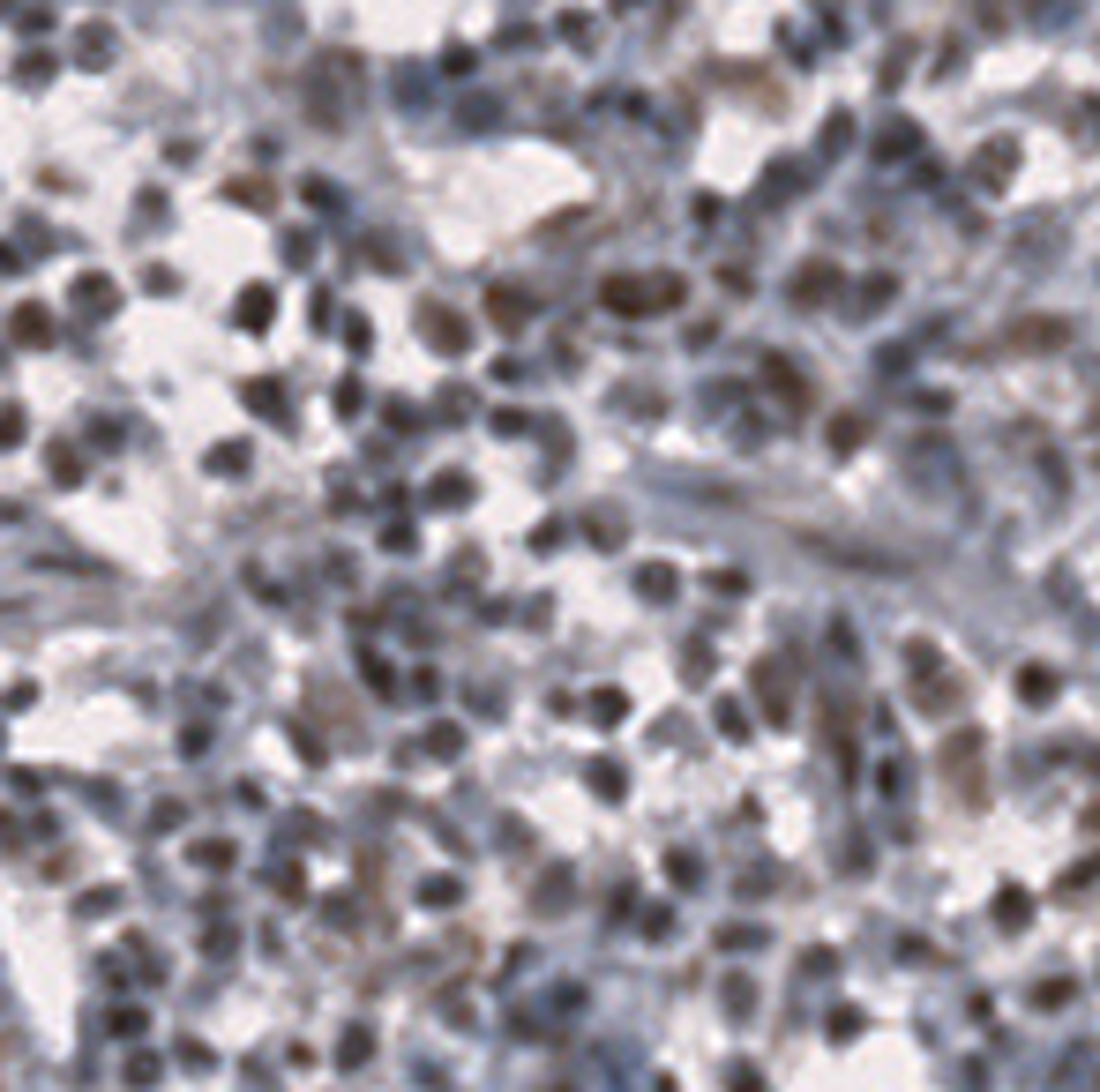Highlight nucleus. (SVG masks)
Here are the masks:
<instances>
[{
  "mask_svg": "<svg viewBox=\"0 0 1100 1092\" xmlns=\"http://www.w3.org/2000/svg\"><path fill=\"white\" fill-rule=\"evenodd\" d=\"M420 898H427V906H457V875H434Z\"/></svg>",
  "mask_w": 1100,
  "mask_h": 1092,
  "instance_id": "nucleus-18",
  "label": "nucleus"
},
{
  "mask_svg": "<svg viewBox=\"0 0 1100 1092\" xmlns=\"http://www.w3.org/2000/svg\"><path fill=\"white\" fill-rule=\"evenodd\" d=\"M105 1025H112V1032H120V1040H143V1025H150V1018H143V1010H136V1003H120V1010H112V1018H105Z\"/></svg>",
  "mask_w": 1100,
  "mask_h": 1092,
  "instance_id": "nucleus-10",
  "label": "nucleus"
},
{
  "mask_svg": "<svg viewBox=\"0 0 1100 1092\" xmlns=\"http://www.w3.org/2000/svg\"><path fill=\"white\" fill-rule=\"evenodd\" d=\"M464 494H472V487H464V479H457V472H449V479H434V502H442V509H457V502H464Z\"/></svg>",
  "mask_w": 1100,
  "mask_h": 1092,
  "instance_id": "nucleus-16",
  "label": "nucleus"
},
{
  "mask_svg": "<svg viewBox=\"0 0 1100 1092\" xmlns=\"http://www.w3.org/2000/svg\"><path fill=\"white\" fill-rule=\"evenodd\" d=\"M195 868H233V846H225V838H202V846H195Z\"/></svg>",
  "mask_w": 1100,
  "mask_h": 1092,
  "instance_id": "nucleus-11",
  "label": "nucleus"
},
{
  "mask_svg": "<svg viewBox=\"0 0 1100 1092\" xmlns=\"http://www.w3.org/2000/svg\"><path fill=\"white\" fill-rule=\"evenodd\" d=\"M674 584H681V577H674V569H667V562H652V569H637V591H644V599H674Z\"/></svg>",
  "mask_w": 1100,
  "mask_h": 1092,
  "instance_id": "nucleus-4",
  "label": "nucleus"
},
{
  "mask_svg": "<svg viewBox=\"0 0 1100 1092\" xmlns=\"http://www.w3.org/2000/svg\"><path fill=\"white\" fill-rule=\"evenodd\" d=\"M158 1078H165V1063H158V1056H128V1092H150Z\"/></svg>",
  "mask_w": 1100,
  "mask_h": 1092,
  "instance_id": "nucleus-6",
  "label": "nucleus"
},
{
  "mask_svg": "<svg viewBox=\"0 0 1100 1092\" xmlns=\"http://www.w3.org/2000/svg\"><path fill=\"white\" fill-rule=\"evenodd\" d=\"M367 1056H374V1032H367V1025H345V1040H337V1063H345V1070H359Z\"/></svg>",
  "mask_w": 1100,
  "mask_h": 1092,
  "instance_id": "nucleus-2",
  "label": "nucleus"
},
{
  "mask_svg": "<svg viewBox=\"0 0 1100 1092\" xmlns=\"http://www.w3.org/2000/svg\"><path fill=\"white\" fill-rule=\"evenodd\" d=\"M75 61H83V68L112 61V30H83V37H75Z\"/></svg>",
  "mask_w": 1100,
  "mask_h": 1092,
  "instance_id": "nucleus-5",
  "label": "nucleus"
},
{
  "mask_svg": "<svg viewBox=\"0 0 1100 1092\" xmlns=\"http://www.w3.org/2000/svg\"><path fill=\"white\" fill-rule=\"evenodd\" d=\"M210 472H225V479H233V472H248V449H240V442H225V449H210Z\"/></svg>",
  "mask_w": 1100,
  "mask_h": 1092,
  "instance_id": "nucleus-13",
  "label": "nucleus"
},
{
  "mask_svg": "<svg viewBox=\"0 0 1100 1092\" xmlns=\"http://www.w3.org/2000/svg\"><path fill=\"white\" fill-rule=\"evenodd\" d=\"M75 308H83V315H112V308H120V284H112V277H75Z\"/></svg>",
  "mask_w": 1100,
  "mask_h": 1092,
  "instance_id": "nucleus-1",
  "label": "nucleus"
},
{
  "mask_svg": "<svg viewBox=\"0 0 1100 1092\" xmlns=\"http://www.w3.org/2000/svg\"><path fill=\"white\" fill-rule=\"evenodd\" d=\"M46 456H53V479H61V487H75V479H83V456H75L68 442H53Z\"/></svg>",
  "mask_w": 1100,
  "mask_h": 1092,
  "instance_id": "nucleus-8",
  "label": "nucleus"
},
{
  "mask_svg": "<svg viewBox=\"0 0 1100 1092\" xmlns=\"http://www.w3.org/2000/svg\"><path fill=\"white\" fill-rule=\"evenodd\" d=\"M15 344H53V315L46 308H23V315H15Z\"/></svg>",
  "mask_w": 1100,
  "mask_h": 1092,
  "instance_id": "nucleus-3",
  "label": "nucleus"
},
{
  "mask_svg": "<svg viewBox=\"0 0 1100 1092\" xmlns=\"http://www.w3.org/2000/svg\"><path fill=\"white\" fill-rule=\"evenodd\" d=\"M248 405H255V412H277V419H284V390H270V382H248Z\"/></svg>",
  "mask_w": 1100,
  "mask_h": 1092,
  "instance_id": "nucleus-14",
  "label": "nucleus"
},
{
  "mask_svg": "<svg viewBox=\"0 0 1100 1092\" xmlns=\"http://www.w3.org/2000/svg\"><path fill=\"white\" fill-rule=\"evenodd\" d=\"M621 711H629V703H621V696H614V688H599V696H592V719H599V726H614Z\"/></svg>",
  "mask_w": 1100,
  "mask_h": 1092,
  "instance_id": "nucleus-15",
  "label": "nucleus"
},
{
  "mask_svg": "<svg viewBox=\"0 0 1100 1092\" xmlns=\"http://www.w3.org/2000/svg\"><path fill=\"white\" fill-rule=\"evenodd\" d=\"M0 15H8V0H0Z\"/></svg>",
  "mask_w": 1100,
  "mask_h": 1092,
  "instance_id": "nucleus-19",
  "label": "nucleus"
},
{
  "mask_svg": "<svg viewBox=\"0 0 1100 1092\" xmlns=\"http://www.w3.org/2000/svg\"><path fill=\"white\" fill-rule=\"evenodd\" d=\"M240 322H248V330H262V322H270V292H262V284H248V292H240Z\"/></svg>",
  "mask_w": 1100,
  "mask_h": 1092,
  "instance_id": "nucleus-7",
  "label": "nucleus"
},
{
  "mask_svg": "<svg viewBox=\"0 0 1100 1092\" xmlns=\"http://www.w3.org/2000/svg\"><path fill=\"white\" fill-rule=\"evenodd\" d=\"M15 442H23V412L0 405V449H15Z\"/></svg>",
  "mask_w": 1100,
  "mask_h": 1092,
  "instance_id": "nucleus-17",
  "label": "nucleus"
},
{
  "mask_svg": "<svg viewBox=\"0 0 1100 1092\" xmlns=\"http://www.w3.org/2000/svg\"><path fill=\"white\" fill-rule=\"evenodd\" d=\"M427 337L442 344V352H457V344H464V322H449V315H427Z\"/></svg>",
  "mask_w": 1100,
  "mask_h": 1092,
  "instance_id": "nucleus-9",
  "label": "nucleus"
},
{
  "mask_svg": "<svg viewBox=\"0 0 1100 1092\" xmlns=\"http://www.w3.org/2000/svg\"><path fill=\"white\" fill-rule=\"evenodd\" d=\"M83 913H90V921H105V913H120V891H112V884H98V891L83 898Z\"/></svg>",
  "mask_w": 1100,
  "mask_h": 1092,
  "instance_id": "nucleus-12",
  "label": "nucleus"
}]
</instances>
